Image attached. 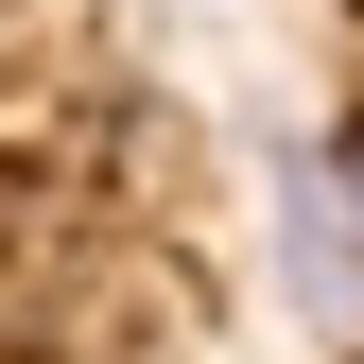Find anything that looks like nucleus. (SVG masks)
I'll return each instance as SVG.
<instances>
[{
    "label": "nucleus",
    "mask_w": 364,
    "mask_h": 364,
    "mask_svg": "<svg viewBox=\"0 0 364 364\" xmlns=\"http://www.w3.org/2000/svg\"><path fill=\"white\" fill-rule=\"evenodd\" d=\"M347 18H364V0H347Z\"/></svg>",
    "instance_id": "f03ea898"
},
{
    "label": "nucleus",
    "mask_w": 364,
    "mask_h": 364,
    "mask_svg": "<svg viewBox=\"0 0 364 364\" xmlns=\"http://www.w3.org/2000/svg\"><path fill=\"white\" fill-rule=\"evenodd\" d=\"M312 225H330V260L364 278V105H347V139L312 156Z\"/></svg>",
    "instance_id": "f257e3e1"
}]
</instances>
